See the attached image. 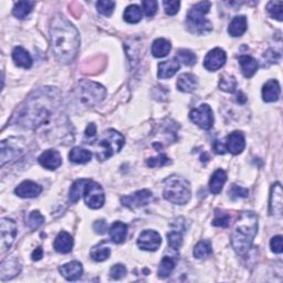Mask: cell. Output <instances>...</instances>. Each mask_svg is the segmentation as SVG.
I'll return each mask as SVG.
<instances>
[{
  "instance_id": "obj_24",
  "label": "cell",
  "mask_w": 283,
  "mask_h": 283,
  "mask_svg": "<svg viewBox=\"0 0 283 283\" xmlns=\"http://www.w3.org/2000/svg\"><path fill=\"white\" fill-rule=\"evenodd\" d=\"M13 59L15 63L24 69H29L32 65L31 56L24 48L16 47L13 51Z\"/></svg>"
},
{
  "instance_id": "obj_46",
  "label": "cell",
  "mask_w": 283,
  "mask_h": 283,
  "mask_svg": "<svg viewBox=\"0 0 283 283\" xmlns=\"http://www.w3.org/2000/svg\"><path fill=\"white\" fill-rule=\"evenodd\" d=\"M142 6H143L144 13L148 17H153L157 12V2L155 0H144L142 3Z\"/></svg>"
},
{
  "instance_id": "obj_42",
  "label": "cell",
  "mask_w": 283,
  "mask_h": 283,
  "mask_svg": "<svg viewBox=\"0 0 283 283\" xmlns=\"http://www.w3.org/2000/svg\"><path fill=\"white\" fill-rule=\"evenodd\" d=\"M167 241L171 248L178 250L183 244V235L178 230H174L167 235Z\"/></svg>"
},
{
  "instance_id": "obj_8",
  "label": "cell",
  "mask_w": 283,
  "mask_h": 283,
  "mask_svg": "<svg viewBox=\"0 0 283 283\" xmlns=\"http://www.w3.org/2000/svg\"><path fill=\"white\" fill-rule=\"evenodd\" d=\"M84 201L91 209H99L105 203V195L100 184L89 182L84 189Z\"/></svg>"
},
{
  "instance_id": "obj_26",
  "label": "cell",
  "mask_w": 283,
  "mask_h": 283,
  "mask_svg": "<svg viewBox=\"0 0 283 283\" xmlns=\"http://www.w3.org/2000/svg\"><path fill=\"white\" fill-rule=\"evenodd\" d=\"M227 182V174L225 171L218 170L214 173V175L211 176L209 182V189L212 194L218 195L222 187H224L225 183Z\"/></svg>"
},
{
  "instance_id": "obj_17",
  "label": "cell",
  "mask_w": 283,
  "mask_h": 283,
  "mask_svg": "<svg viewBox=\"0 0 283 283\" xmlns=\"http://www.w3.org/2000/svg\"><path fill=\"white\" fill-rule=\"evenodd\" d=\"M21 271V265L19 261L16 258H8L3 261L0 266V277L2 280L13 279L16 275H18Z\"/></svg>"
},
{
  "instance_id": "obj_39",
  "label": "cell",
  "mask_w": 283,
  "mask_h": 283,
  "mask_svg": "<svg viewBox=\"0 0 283 283\" xmlns=\"http://www.w3.org/2000/svg\"><path fill=\"white\" fill-rule=\"evenodd\" d=\"M219 88L225 92L233 93L237 89V81L233 77H230V75H225V77L220 78Z\"/></svg>"
},
{
  "instance_id": "obj_37",
  "label": "cell",
  "mask_w": 283,
  "mask_h": 283,
  "mask_svg": "<svg viewBox=\"0 0 283 283\" xmlns=\"http://www.w3.org/2000/svg\"><path fill=\"white\" fill-rule=\"evenodd\" d=\"M43 222H45V217L38 210L31 211L28 218H27V226H28L31 230L38 229V228L43 225Z\"/></svg>"
},
{
  "instance_id": "obj_52",
  "label": "cell",
  "mask_w": 283,
  "mask_h": 283,
  "mask_svg": "<svg viewBox=\"0 0 283 283\" xmlns=\"http://www.w3.org/2000/svg\"><path fill=\"white\" fill-rule=\"evenodd\" d=\"M214 149H215V152L217 154H225L226 151H227L226 145L222 144L221 142H219V140H216Z\"/></svg>"
},
{
  "instance_id": "obj_33",
  "label": "cell",
  "mask_w": 283,
  "mask_h": 283,
  "mask_svg": "<svg viewBox=\"0 0 283 283\" xmlns=\"http://www.w3.org/2000/svg\"><path fill=\"white\" fill-rule=\"evenodd\" d=\"M90 255H91L92 259L96 261V262H102V261H105V260L110 258L111 249L106 247V246H104V244H103V242H102L100 244H97V246H95L93 249L91 250Z\"/></svg>"
},
{
  "instance_id": "obj_45",
  "label": "cell",
  "mask_w": 283,
  "mask_h": 283,
  "mask_svg": "<svg viewBox=\"0 0 283 283\" xmlns=\"http://www.w3.org/2000/svg\"><path fill=\"white\" fill-rule=\"evenodd\" d=\"M170 159L165 154H160L157 157H152L148 160V165L150 167H162L168 164Z\"/></svg>"
},
{
  "instance_id": "obj_12",
  "label": "cell",
  "mask_w": 283,
  "mask_h": 283,
  "mask_svg": "<svg viewBox=\"0 0 283 283\" xmlns=\"http://www.w3.org/2000/svg\"><path fill=\"white\" fill-rule=\"evenodd\" d=\"M162 243V238L159 232L154 230H145L139 235L137 240V246L142 250L146 251H155L160 248Z\"/></svg>"
},
{
  "instance_id": "obj_23",
  "label": "cell",
  "mask_w": 283,
  "mask_h": 283,
  "mask_svg": "<svg viewBox=\"0 0 283 283\" xmlns=\"http://www.w3.org/2000/svg\"><path fill=\"white\" fill-rule=\"evenodd\" d=\"M179 68H181V65H179V61L176 59L161 62L159 64V73H157V77L160 79H170L176 74Z\"/></svg>"
},
{
  "instance_id": "obj_40",
  "label": "cell",
  "mask_w": 283,
  "mask_h": 283,
  "mask_svg": "<svg viewBox=\"0 0 283 283\" xmlns=\"http://www.w3.org/2000/svg\"><path fill=\"white\" fill-rule=\"evenodd\" d=\"M177 60L183 62L185 65H194L196 63L197 57L192 51L186 50V49H181L177 53Z\"/></svg>"
},
{
  "instance_id": "obj_47",
  "label": "cell",
  "mask_w": 283,
  "mask_h": 283,
  "mask_svg": "<svg viewBox=\"0 0 283 283\" xmlns=\"http://www.w3.org/2000/svg\"><path fill=\"white\" fill-rule=\"evenodd\" d=\"M126 268L123 264H115V265H113L111 270H110V275L112 279H115V280H119V279H122L123 276L126 275Z\"/></svg>"
},
{
  "instance_id": "obj_7",
  "label": "cell",
  "mask_w": 283,
  "mask_h": 283,
  "mask_svg": "<svg viewBox=\"0 0 283 283\" xmlns=\"http://www.w3.org/2000/svg\"><path fill=\"white\" fill-rule=\"evenodd\" d=\"M78 96L86 106H94L104 100L106 90L103 85L88 80H81L78 85Z\"/></svg>"
},
{
  "instance_id": "obj_21",
  "label": "cell",
  "mask_w": 283,
  "mask_h": 283,
  "mask_svg": "<svg viewBox=\"0 0 283 283\" xmlns=\"http://www.w3.org/2000/svg\"><path fill=\"white\" fill-rule=\"evenodd\" d=\"M281 93L280 84L276 80H269L263 85L262 89V99L264 102H275L279 99Z\"/></svg>"
},
{
  "instance_id": "obj_18",
  "label": "cell",
  "mask_w": 283,
  "mask_h": 283,
  "mask_svg": "<svg viewBox=\"0 0 283 283\" xmlns=\"http://www.w3.org/2000/svg\"><path fill=\"white\" fill-rule=\"evenodd\" d=\"M15 193L21 198H35L42 193V187L35 182L25 181L16 188Z\"/></svg>"
},
{
  "instance_id": "obj_2",
  "label": "cell",
  "mask_w": 283,
  "mask_h": 283,
  "mask_svg": "<svg viewBox=\"0 0 283 283\" xmlns=\"http://www.w3.org/2000/svg\"><path fill=\"white\" fill-rule=\"evenodd\" d=\"M50 39L58 61L64 64L72 62L80 48V35L77 28L62 15H56L51 20Z\"/></svg>"
},
{
  "instance_id": "obj_34",
  "label": "cell",
  "mask_w": 283,
  "mask_h": 283,
  "mask_svg": "<svg viewBox=\"0 0 283 283\" xmlns=\"http://www.w3.org/2000/svg\"><path fill=\"white\" fill-rule=\"evenodd\" d=\"M143 14L137 5H130L124 12V19L128 24H137L142 20Z\"/></svg>"
},
{
  "instance_id": "obj_6",
  "label": "cell",
  "mask_w": 283,
  "mask_h": 283,
  "mask_svg": "<svg viewBox=\"0 0 283 283\" xmlns=\"http://www.w3.org/2000/svg\"><path fill=\"white\" fill-rule=\"evenodd\" d=\"M125 144L124 136L116 132L115 129H108L103 135L101 140L97 143L100 151L96 153V157L100 161H105L110 159L115 153H118Z\"/></svg>"
},
{
  "instance_id": "obj_32",
  "label": "cell",
  "mask_w": 283,
  "mask_h": 283,
  "mask_svg": "<svg viewBox=\"0 0 283 283\" xmlns=\"http://www.w3.org/2000/svg\"><path fill=\"white\" fill-rule=\"evenodd\" d=\"M35 6L34 2H18L15 4L13 14L16 18L25 19L31 12Z\"/></svg>"
},
{
  "instance_id": "obj_43",
  "label": "cell",
  "mask_w": 283,
  "mask_h": 283,
  "mask_svg": "<svg viewBox=\"0 0 283 283\" xmlns=\"http://www.w3.org/2000/svg\"><path fill=\"white\" fill-rule=\"evenodd\" d=\"M230 224V216L227 212H219L217 211L215 219L212 220V226L227 228Z\"/></svg>"
},
{
  "instance_id": "obj_29",
  "label": "cell",
  "mask_w": 283,
  "mask_h": 283,
  "mask_svg": "<svg viewBox=\"0 0 283 283\" xmlns=\"http://www.w3.org/2000/svg\"><path fill=\"white\" fill-rule=\"evenodd\" d=\"M172 49L171 42L164 39V38H159L153 42L152 46V53L155 58H164L170 53Z\"/></svg>"
},
{
  "instance_id": "obj_53",
  "label": "cell",
  "mask_w": 283,
  "mask_h": 283,
  "mask_svg": "<svg viewBox=\"0 0 283 283\" xmlns=\"http://www.w3.org/2000/svg\"><path fill=\"white\" fill-rule=\"evenodd\" d=\"M32 260H36V261H38V260H40L42 257H43V250L39 247V248H36V250L34 252H32Z\"/></svg>"
},
{
  "instance_id": "obj_49",
  "label": "cell",
  "mask_w": 283,
  "mask_h": 283,
  "mask_svg": "<svg viewBox=\"0 0 283 283\" xmlns=\"http://www.w3.org/2000/svg\"><path fill=\"white\" fill-rule=\"evenodd\" d=\"M271 250L274 253H282L283 246H282V236H275L271 239L270 241Z\"/></svg>"
},
{
  "instance_id": "obj_31",
  "label": "cell",
  "mask_w": 283,
  "mask_h": 283,
  "mask_svg": "<svg viewBox=\"0 0 283 283\" xmlns=\"http://www.w3.org/2000/svg\"><path fill=\"white\" fill-rule=\"evenodd\" d=\"M69 159L71 162L75 163V164H85L91 161L92 153L88 150L81 149V148H74L71 150L69 154Z\"/></svg>"
},
{
  "instance_id": "obj_30",
  "label": "cell",
  "mask_w": 283,
  "mask_h": 283,
  "mask_svg": "<svg viewBox=\"0 0 283 283\" xmlns=\"http://www.w3.org/2000/svg\"><path fill=\"white\" fill-rule=\"evenodd\" d=\"M89 182L90 181H88V179H78L77 182L73 183L69 193V200L71 203L72 204L78 203L79 199L81 198V196L84 194L85 186L88 185Z\"/></svg>"
},
{
  "instance_id": "obj_9",
  "label": "cell",
  "mask_w": 283,
  "mask_h": 283,
  "mask_svg": "<svg viewBox=\"0 0 283 283\" xmlns=\"http://www.w3.org/2000/svg\"><path fill=\"white\" fill-rule=\"evenodd\" d=\"M190 121L203 129H210L214 125V114L208 104H201L189 113Z\"/></svg>"
},
{
  "instance_id": "obj_5",
  "label": "cell",
  "mask_w": 283,
  "mask_h": 283,
  "mask_svg": "<svg viewBox=\"0 0 283 283\" xmlns=\"http://www.w3.org/2000/svg\"><path fill=\"white\" fill-rule=\"evenodd\" d=\"M211 4L209 2H201L196 4L189 10L187 15V24L189 30L194 34L204 35L212 30V25L209 20L205 18V16L209 13Z\"/></svg>"
},
{
  "instance_id": "obj_3",
  "label": "cell",
  "mask_w": 283,
  "mask_h": 283,
  "mask_svg": "<svg viewBox=\"0 0 283 283\" xmlns=\"http://www.w3.org/2000/svg\"><path fill=\"white\" fill-rule=\"evenodd\" d=\"M258 232V217L252 211H244L239 217L231 233V244L235 251L244 257L252 247Z\"/></svg>"
},
{
  "instance_id": "obj_48",
  "label": "cell",
  "mask_w": 283,
  "mask_h": 283,
  "mask_svg": "<svg viewBox=\"0 0 283 283\" xmlns=\"http://www.w3.org/2000/svg\"><path fill=\"white\" fill-rule=\"evenodd\" d=\"M248 189H244L242 187H239L237 185H232L231 189L229 190V195L231 196L232 198H238V197H242L246 198L248 197Z\"/></svg>"
},
{
  "instance_id": "obj_20",
  "label": "cell",
  "mask_w": 283,
  "mask_h": 283,
  "mask_svg": "<svg viewBox=\"0 0 283 283\" xmlns=\"http://www.w3.org/2000/svg\"><path fill=\"white\" fill-rule=\"evenodd\" d=\"M53 247L59 253H69L72 251L73 238L67 231L59 232L56 240H54Z\"/></svg>"
},
{
  "instance_id": "obj_13",
  "label": "cell",
  "mask_w": 283,
  "mask_h": 283,
  "mask_svg": "<svg viewBox=\"0 0 283 283\" xmlns=\"http://www.w3.org/2000/svg\"><path fill=\"white\" fill-rule=\"evenodd\" d=\"M226 59V52L220 48H216L207 53L204 61V67L208 71H217L224 67Z\"/></svg>"
},
{
  "instance_id": "obj_14",
  "label": "cell",
  "mask_w": 283,
  "mask_h": 283,
  "mask_svg": "<svg viewBox=\"0 0 283 283\" xmlns=\"http://www.w3.org/2000/svg\"><path fill=\"white\" fill-rule=\"evenodd\" d=\"M282 187L280 183L272 185L270 194V214L272 216H281L283 209Z\"/></svg>"
},
{
  "instance_id": "obj_36",
  "label": "cell",
  "mask_w": 283,
  "mask_h": 283,
  "mask_svg": "<svg viewBox=\"0 0 283 283\" xmlns=\"http://www.w3.org/2000/svg\"><path fill=\"white\" fill-rule=\"evenodd\" d=\"M174 269H175V261L171 257H164L159 268V276L162 279L170 276Z\"/></svg>"
},
{
  "instance_id": "obj_38",
  "label": "cell",
  "mask_w": 283,
  "mask_h": 283,
  "mask_svg": "<svg viewBox=\"0 0 283 283\" xmlns=\"http://www.w3.org/2000/svg\"><path fill=\"white\" fill-rule=\"evenodd\" d=\"M266 12L272 18L279 21L283 20V3L282 2H270L266 6Z\"/></svg>"
},
{
  "instance_id": "obj_44",
  "label": "cell",
  "mask_w": 283,
  "mask_h": 283,
  "mask_svg": "<svg viewBox=\"0 0 283 283\" xmlns=\"http://www.w3.org/2000/svg\"><path fill=\"white\" fill-rule=\"evenodd\" d=\"M164 9H165V13L168 16H174L176 15L179 12V7H181V3L177 2V0H165L164 3Z\"/></svg>"
},
{
  "instance_id": "obj_16",
  "label": "cell",
  "mask_w": 283,
  "mask_h": 283,
  "mask_svg": "<svg viewBox=\"0 0 283 283\" xmlns=\"http://www.w3.org/2000/svg\"><path fill=\"white\" fill-rule=\"evenodd\" d=\"M246 148V139H244V135L242 132L235 130V132L230 133L227 137L226 149L229 151L231 154L238 155Z\"/></svg>"
},
{
  "instance_id": "obj_4",
  "label": "cell",
  "mask_w": 283,
  "mask_h": 283,
  "mask_svg": "<svg viewBox=\"0 0 283 283\" xmlns=\"http://www.w3.org/2000/svg\"><path fill=\"white\" fill-rule=\"evenodd\" d=\"M164 198L175 205H185L187 204L190 196H192V189L188 181L179 177L171 176L165 181L164 185Z\"/></svg>"
},
{
  "instance_id": "obj_27",
  "label": "cell",
  "mask_w": 283,
  "mask_h": 283,
  "mask_svg": "<svg viewBox=\"0 0 283 283\" xmlns=\"http://www.w3.org/2000/svg\"><path fill=\"white\" fill-rule=\"evenodd\" d=\"M247 30V18L244 16H237L232 19V21L228 28V32L231 37H240Z\"/></svg>"
},
{
  "instance_id": "obj_35",
  "label": "cell",
  "mask_w": 283,
  "mask_h": 283,
  "mask_svg": "<svg viewBox=\"0 0 283 283\" xmlns=\"http://www.w3.org/2000/svg\"><path fill=\"white\" fill-rule=\"evenodd\" d=\"M212 253V248L209 241H200L194 248V257L197 259L208 258Z\"/></svg>"
},
{
  "instance_id": "obj_22",
  "label": "cell",
  "mask_w": 283,
  "mask_h": 283,
  "mask_svg": "<svg viewBox=\"0 0 283 283\" xmlns=\"http://www.w3.org/2000/svg\"><path fill=\"white\" fill-rule=\"evenodd\" d=\"M198 85L197 78L192 73H184L177 79L176 86L179 91L185 92V93H190L196 90Z\"/></svg>"
},
{
  "instance_id": "obj_10",
  "label": "cell",
  "mask_w": 283,
  "mask_h": 283,
  "mask_svg": "<svg viewBox=\"0 0 283 283\" xmlns=\"http://www.w3.org/2000/svg\"><path fill=\"white\" fill-rule=\"evenodd\" d=\"M17 225L13 219L3 218L0 221V233H2V253L6 252L13 246L17 236Z\"/></svg>"
},
{
  "instance_id": "obj_1",
  "label": "cell",
  "mask_w": 283,
  "mask_h": 283,
  "mask_svg": "<svg viewBox=\"0 0 283 283\" xmlns=\"http://www.w3.org/2000/svg\"><path fill=\"white\" fill-rule=\"evenodd\" d=\"M60 104V93L54 88L35 91L16 111L13 123L26 128H37L53 115Z\"/></svg>"
},
{
  "instance_id": "obj_51",
  "label": "cell",
  "mask_w": 283,
  "mask_h": 283,
  "mask_svg": "<svg viewBox=\"0 0 283 283\" xmlns=\"http://www.w3.org/2000/svg\"><path fill=\"white\" fill-rule=\"evenodd\" d=\"M84 136H85V139H88V138L92 139V138L95 137V136H96V126H95V124L90 123L88 126H86Z\"/></svg>"
},
{
  "instance_id": "obj_25",
  "label": "cell",
  "mask_w": 283,
  "mask_h": 283,
  "mask_svg": "<svg viewBox=\"0 0 283 283\" xmlns=\"http://www.w3.org/2000/svg\"><path fill=\"white\" fill-rule=\"evenodd\" d=\"M239 63H240L242 74L246 78H251L257 72L258 70V62L255 59L250 56H241L239 58Z\"/></svg>"
},
{
  "instance_id": "obj_11",
  "label": "cell",
  "mask_w": 283,
  "mask_h": 283,
  "mask_svg": "<svg viewBox=\"0 0 283 283\" xmlns=\"http://www.w3.org/2000/svg\"><path fill=\"white\" fill-rule=\"evenodd\" d=\"M152 197L153 196H152V193L149 189H142L138 190V192H135L134 194L124 196V197L121 198V203L123 206L127 207L129 209H136L148 205Z\"/></svg>"
},
{
  "instance_id": "obj_19",
  "label": "cell",
  "mask_w": 283,
  "mask_h": 283,
  "mask_svg": "<svg viewBox=\"0 0 283 283\" xmlns=\"http://www.w3.org/2000/svg\"><path fill=\"white\" fill-rule=\"evenodd\" d=\"M59 271L68 281H77L82 276L83 266L79 261H72L60 266Z\"/></svg>"
},
{
  "instance_id": "obj_41",
  "label": "cell",
  "mask_w": 283,
  "mask_h": 283,
  "mask_svg": "<svg viewBox=\"0 0 283 283\" xmlns=\"http://www.w3.org/2000/svg\"><path fill=\"white\" fill-rule=\"evenodd\" d=\"M96 8L103 16L110 17L114 12V8H115V3L108 2V0H101V2L96 3Z\"/></svg>"
},
{
  "instance_id": "obj_15",
  "label": "cell",
  "mask_w": 283,
  "mask_h": 283,
  "mask_svg": "<svg viewBox=\"0 0 283 283\" xmlns=\"http://www.w3.org/2000/svg\"><path fill=\"white\" fill-rule=\"evenodd\" d=\"M39 161L40 165L42 167L47 168V170H50V171H54L61 166L62 164V159H61V155L58 151L56 150H48L46 152H43V153L39 156Z\"/></svg>"
},
{
  "instance_id": "obj_50",
  "label": "cell",
  "mask_w": 283,
  "mask_h": 283,
  "mask_svg": "<svg viewBox=\"0 0 283 283\" xmlns=\"http://www.w3.org/2000/svg\"><path fill=\"white\" fill-rule=\"evenodd\" d=\"M93 229L96 233H99V235H103V233H105V231L107 230V224L104 220H97L94 222Z\"/></svg>"
},
{
  "instance_id": "obj_28",
  "label": "cell",
  "mask_w": 283,
  "mask_h": 283,
  "mask_svg": "<svg viewBox=\"0 0 283 283\" xmlns=\"http://www.w3.org/2000/svg\"><path fill=\"white\" fill-rule=\"evenodd\" d=\"M127 226L121 221H115L110 229V237L113 242L122 243L127 236Z\"/></svg>"
}]
</instances>
